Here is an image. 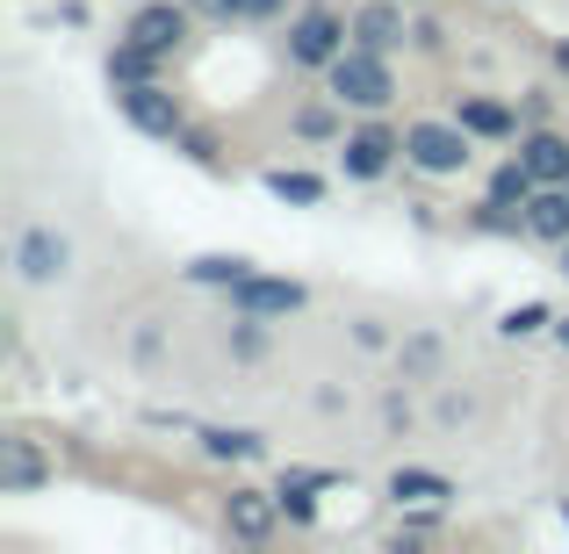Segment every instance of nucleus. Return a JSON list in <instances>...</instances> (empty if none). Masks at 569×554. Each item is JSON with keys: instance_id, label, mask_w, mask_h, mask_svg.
<instances>
[{"instance_id": "nucleus-1", "label": "nucleus", "mask_w": 569, "mask_h": 554, "mask_svg": "<svg viewBox=\"0 0 569 554\" xmlns=\"http://www.w3.org/2000/svg\"><path fill=\"white\" fill-rule=\"evenodd\" d=\"M325 72H332V94L347 101V109H389V101H397V80H389L382 51H368V43H347Z\"/></svg>"}, {"instance_id": "nucleus-2", "label": "nucleus", "mask_w": 569, "mask_h": 554, "mask_svg": "<svg viewBox=\"0 0 569 554\" xmlns=\"http://www.w3.org/2000/svg\"><path fill=\"white\" fill-rule=\"evenodd\" d=\"M403 159H411L418 173H440L447 181V173L469 167V130L461 123H411L403 130Z\"/></svg>"}, {"instance_id": "nucleus-3", "label": "nucleus", "mask_w": 569, "mask_h": 554, "mask_svg": "<svg viewBox=\"0 0 569 554\" xmlns=\"http://www.w3.org/2000/svg\"><path fill=\"white\" fill-rule=\"evenodd\" d=\"M14 274L37 281V289L66 281V274H72V238H66V231H51V223L22 231V238H14Z\"/></svg>"}, {"instance_id": "nucleus-4", "label": "nucleus", "mask_w": 569, "mask_h": 554, "mask_svg": "<svg viewBox=\"0 0 569 554\" xmlns=\"http://www.w3.org/2000/svg\"><path fill=\"white\" fill-rule=\"evenodd\" d=\"M347 51V22H339L332 8H303L289 29V58L296 66H332V58Z\"/></svg>"}, {"instance_id": "nucleus-5", "label": "nucleus", "mask_w": 569, "mask_h": 554, "mask_svg": "<svg viewBox=\"0 0 569 554\" xmlns=\"http://www.w3.org/2000/svg\"><path fill=\"white\" fill-rule=\"evenodd\" d=\"M116 101H123L130 130H144V138H181V101H173L159 80H144V87H116Z\"/></svg>"}, {"instance_id": "nucleus-6", "label": "nucleus", "mask_w": 569, "mask_h": 554, "mask_svg": "<svg viewBox=\"0 0 569 554\" xmlns=\"http://www.w3.org/2000/svg\"><path fill=\"white\" fill-rule=\"evenodd\" d=\"M231 303H238V318H246V324H260V318H296V310H303V281L246 274V281L231 289Z\"/></svg>"}, {"instance_id": "nucleus-7", "label": "nucleus", "mask_w": 569, "mask_h": 554, "mask_svg": "<svg viewBox=\"0 0 569 554\" xmlns=\"http://www.w3.org/2000/svg\"><path fill=\"white\" fill-rule=\"evenodd\" d=\"M188 14H194L188 0H144V8L130 14V29H123V37H138L144 51L173 58V51H181V37H188Z\"/></svg>"}, {"instance_id": "nucleus-8", "label": "nucleus", "mask_w": 569, "mask_h": 554, "mask_svg": "<svg viewBox=\"0 0 569 554\" xmlns=\"http://www.w3.org/2000/svg\"><path fill=\"white\" fill-rule=\"evenodd\" d=\"M274 512H281V497H267V490H231V497H223V533L260 547L267 533H274Z\"/></svg>"}, {"instance_id": "nucleus-9", "label": "nucleus", "mask_w": 569, "mask_h": 554, "mask_svg": "<svg viewBox=\"0 0 569 554\" xmlns=\"http://www.w3.org/2000/svg\"><path fill=\"white\" fill-rule=\"evenodd\" d=\"M397 152H403V138H397V130H353L339 159H347V173H353V181H382Z\"/></svg>"}, {"instance_id": "nucleus-10", "label": "nucleus", "mask_w": 569, "mask_h": 554, "mask_svg": "<svg viewBox=\"0 0 569 554\" xmlns=\"http://www.w3.org/2000/svg\"><path fill=\"white\" fill-rule=\"evenodd\" d=\"M527 231L548 238V245H562V238H569V181H548V188L527 194Z\"/></svg>"}, {"instance_id": "nucleus-11", "label": "nucleus", "mask_w": 569, "mask_h": 554, "mask_svg": "<svg viewBox=\"0 0 569 554\" xmlns=\"http://www.w3.org/2000/svg\"><path fill=\"white\" fill-rule=\"evenodd\" d=\"M43 475H51V461L37 454V440H0V490H8V497L37 490Z\"/></svg>"}, {"instance_id": "nucleus-12", "label": "nucleus", "mask_w": 569, "mask_h": 554, "mask_svg": "<svg viewBox=\"0 0 569 554\" xmlns=\"http://www.w3.org/2000/svg\"><path fill=\"white\" fill-rule=\"evenodd\" d=\"M519 159L533 167V181H569V138H556V130H533V138H519Z\"/></svg>"}, {"instance_id": "nucleus-13", "label": "nucleus", "mask_w": 569, "mask_h": 554, "mask_svg": "<svg viewBox=\"0 0 569 554\" xmlns=\"http://www.w3.org/2000/svg\"><path fill=\"white\" fill-rule=\"evenodd\" d=\"M403 37H411V29H403V14L389 8V0L353 14V43H368V51H389V43H403Z\"/></svg>"}, {"instance_id": "nucleus-14", "label": "nucleus", "mask_w": 569, "mask_h": 554, "mask_svg": "<svg viewBox=\"0 0 569 554\" xmlns=\"http://www.w3.org/2000/svg\"><path fill=\"white\" fill-rule=\"evenodd\" d=\"M109 80H116V87H144V80H159V51H144L138 37H123V43L109 51Z\"/></svg>"}, {"instance_id": "nucleus-15", "label": "nucleus", "mask_w": 569, "mask_h": 554, "mask_svg": "<svg viewBox=\"0 0 569 554\" xmlns=\"http://www.w3.org/2000/svg\"><path fill=\"white\" fill-rule=\"evenodd\" d=\"M455 123L469 130V138H498V144L519 130V123H512V109H498V101H461V115H455Z\"/></svg>"}, {"instance_id": "nucleus-16", "label": "nucleus", "mask_w": 569, "mask_h": 554, "mask_svg": "<svg viewBox=\"0 0 569 554\" xmlns=\"http://www.w3.org/2000/svg\"><path fill=\"white\" fill-rule=\"evenodd\" d=\"M389 497H411V504H432V497H455V483H447V475H432V469H397L389 475Z\"/></svg>"}, {"instance_id": "nucleus-17", "label": "nucleus", "mask_w": 569, "mask_h": 554, "mask_svg": "<svg viewBox=\"0 0 569 554\" xmlns=\"http://www.w3.org/2000/svg\"><path fill=\"white\" fill-rule=\"evenodd\" d=\"M267 194H274V202H296V209H318V202H325V181H318V173L274 167V173H267Z\"/></svg>"}, {"instance_id": "nucleus-18", "label": "nucleus", "mask_w": 569, "mask_h": 554, "mask_svg": "<svg viewBox=\"0 0 569 554\" xmlns=\"http://www.w3.org/2000/svg\"><path fill=\"white\" fill-rule=\"evenodd\" d=\"M246 274H260V266L238 260V252H231V260H223V252H209V260H194V266H188V281H202V289H238Z\"/></svg>"}, {"instance_id": "nucleus-19", "label": "nucleus", "mask_w": 569, "mask_h": 554, "mask_svg": "<svg viewBox=\"0 0 569 554\" xmlns=\"http://www.w3.org/2000/svg\"><path fill=\"white\" fill-rule=\"evenodd\" d=\"M202 446H209L217 461H252L267 440H260V432H246V425H217V432H202Z\"/></svg>"}, {"instance_id": "nucleus-20", "label": "nucleus", "mask_w": 569, "mask_h": 554, "mask_svg": "<svg viewBox=\"0 0 569 554\" xmlns=\"http://www.w3.org/2000/svg\"><path fill=\"white\" fill-rule=\"evenodd\" d=\"M194 14H217V22H267L281 14V0H188Z\"/></svg>"}, {"instance_id": "nucleus-21", "label": "nucleus", "mask_w": 569, "mask_h": 554, "mask_svg": "<svg viewBox=\"0 0 569 554\" xmlns=\"http://www.w3.org/2000/svg\"><path fill=\"white\" fill-rule=\"evenodd\" d=\"M548 324H556V318H548V303H519V310H505L498 332L505 339H533V332H548Z\"/></svg>"}, {"instance_id": "nucleus-22", "label": "nucleus", "mask_w": 569, "mask_h": 554, "mask_svg": "<svg viewBox=\"0 0 569 554\" xmlns=\"http://www.w3.org/2000/svg\"><path fill=\"white\" fill-rule=\"evenodd\" d=\"M274 497H281V512H289L296 526H310V518H318V504H310V483H296V475H281Z\"/></svg>"}, {"instance_id": "nucleus-23", "label": "nucleus", "mask_w": 569, "mask_h": 554, "mask_svg": "<svg viewBox=\"0 0 569 554\" xmlns=\"http://www.w3.org/2000/svg\"><path fill=\"white\" fill-rule=\"evenodd\" d=\"M296 130H303V138H332L339 115H332V109H303V115H296Z\"/></svg>"}, {"instance_id": "nucleus-24", "label": "nucleus", "mask_w": 569, "mask_h": 554, "mask_svg": "<svg viewBox=\"0 0 569 554\" xmlns=\"http://www.w3.org/2000/svg\"><path fill=\"white\" fill-rule=\"evenodd\" d=\"M432 361H440V339H411V346H403V367L411 374H426Z\"/></svg>"}, {"instance_id": "nucleus-25", "label": "nucleus", "mask_w": 569, "mask_h": 554, "mask_svg": "<svg viewBox=\"0 0 569 554\" xmlns=\"http://www.w3.org/2000/svg\"><path fill=\"white\" fill-rule=\"evenodd\" d=\"M188 159H202V167H209V159H217V138H209V130H188Z\"/></svg>"}, {"instance_id": "nucleus-26", "label": "nucleus", "mask_w": 569, "mask_h": 554, "mask_svg": "<svg viewBox=\"0 0 569 554\" xmlns=\"http://www.w3.org/2000/svg\"><path fill=\"white\" fill-rule=\"evenodd\" d=\"M556 66H562V72H569V43H556Z\"/></svg>"}, {"instance_id": "nucleus-27", "label": "nucleus", "mask_w": 569, "mask_h": 554, "mask_svg": "<svg viewBox=\"0 0 569 554\" xmlns=\"http://www.w3.org/2000/svg\"><path fill=\"white\" fill-rule=\"evenodd\" d=\"M562 274H569V238H562Z\"/></svg>"}, {"instance_id": "nucleus-28", "label": "nucleus", "mask_w": 569, "mask_h": 554, "mask_svg": "<svg viewBox=\"0 0 569 554\" xmlns=\"http://www.w3.org/2000/svg\"><path fill=\"white\" fill-rule=\"evenodd\" d=\"M556 339H562V346H569V324H556Z\"/></svg>"}]
</instances>
